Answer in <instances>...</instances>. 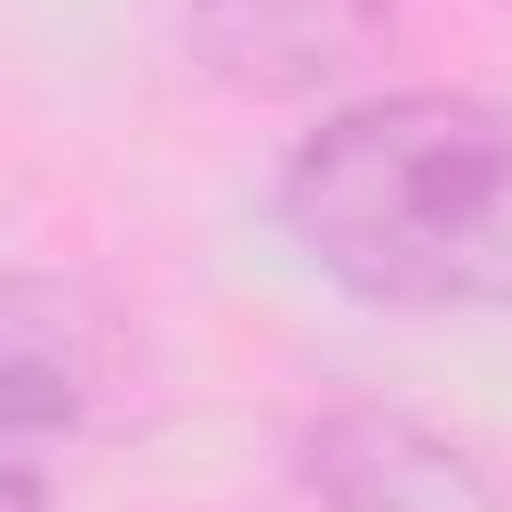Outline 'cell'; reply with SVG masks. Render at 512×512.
Masks as SVG:
<instances>
[{
	"mask_svg": "<svg viewBox=\"0 0 512 512\" xmlns=\"http://www.w3.org/2000/svg\"><path fill=\"white\" fill-rule=\"evenodd\" d=\"M280 208L304 256L376 304H504L512 112L440 88L352 104L288 160Z\"/></svg>",
	"mask_w": 512,
	"mask_h": 512,
	"instance_id": "obj_1",
	"label": "cell"
},
{
	"mask_svg": "<svg viewBox=\"0 0 512 512\" xmlns=\"http://www.w3.org/2000/svg\"><path fill=\"white\" fill-rule=\"evenodd\" d=\"M392 32V0H192V48L216 80L256 96L320 88L368 64Z\"/></svg>",
	"mask_w": 512,
	"mask_h": 512,
	"instance_id": "obj_2",
	"label": "cell"
},
{
	"mask_svg": "<svg viewBox=\"0 0 512 512\" xmlns=\"http://www.w3.org/2000/svg\"><path fill=\"white\" fill-rule=\"evenodd\" d=\"M304 464H312V488L328 512H496L488 480L400 408L320 416Z\"/></svg>",
	"mask_w": 512,
	"mask_h": 512,
	"instance_id": "obj_3",
	"label": "cell"
},
{
	"mask_svg": "<svg viewBox=\"0 0 512 512\" xmlns=\"http://www.w3.org/2000/svg\"><path fill=\"white\" fill-rule=\"evenodd\" d=\"M48 440L64 432L16 392H0V512H48Z\"/></svg>",
	"mask_w": 512,
	"mask_h": 512,
	"instance_id": "obj_4",
	"label": "cell"
}]
</instances>
